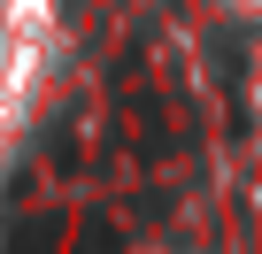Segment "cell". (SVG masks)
<instances>
[{
    "instance_id": "cell-2",
    "label": "cell",
    "mask_w": 262,
    "mask_h": 254,
    "mask_svg": "<svg viewBox=\"0 0 262 254\" xmlns=\"http://www.w3.org/2000/svg\"><path fill=\"white\" fill-rule=\"evenodd\" d=\"M8 254H54V223H24Z\"/></svg>"
},
{
    "instance_id": "cell-1",
    "label": "cell",
    "mask_w": 262,
    "mask_h": 254,
    "mask_svg": "<svg viewBox=\"0 0 262 254\" xmlns=\"http://www.w3.org/2000/svg\"><path fill=\"white\" fill-rule=\"evenodd\" d=\"M77 254H123V231H116L108 216H93V223L77 231Z\"/></svg>"
}]
</instances>
